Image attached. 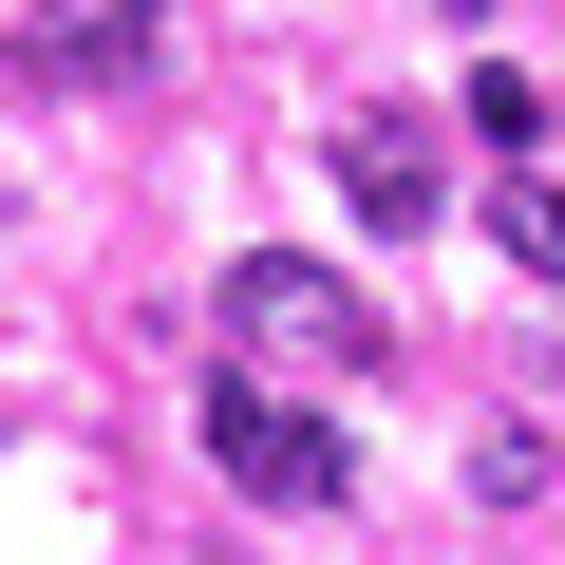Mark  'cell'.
Returning <instances> with one entry per match:
<instances>
[{"label": "cell", "instance_id": "5b68a950", "mask_svg": "<svg viewBox=\"0 0 565 565\" xmlns=\"http://www.w3.org/2000/svg\"><path fill=\"white\" fill-rule=\"evenodd\" d=\"M490 245H509L527 282H565V189H546V170H509V189H490Z\"/></svg>", "mask_w": 565, "mask_h": 565}, {"label": "cell", "instance_id": "3957f363", "mask_svg": "<svg viewBox=\"0 0 565 565\" xmlns=\"http://www.w3.org/2000/svg\"><path fill=\"white\" fill-rule=\"evenodd\" d=\"M340 189H359V226H434V132L415 114H359L340 132Z\"/></svg>", "mask_w": 565, "mask_h": 565}, {"label": "cell", "instance_id": "277c9868", "mask_svg": "<svg viewBox=\"0 0 565 565\" xmlns=\"http://www.w3.org/2000/svg\"><path fill=\"white\" fill-rule=\"evenodd\" d=\"M132 57H151V0H76V20L20 39V76H132Z\"/></svg>", "mask_w": 565, "mask_h": 565}, {"label": "cell", "instance_id": "7a4b0ae2", "mask_svg": "<svg viewBox=\"0 0 565 565\" xmlns=\"http://www.w3.org/2000/svg\"><path fill=\"white\" fill-rule=\"evenodd\" d=\"M226 340L245 359H377V302H359L340 264H282L264 245V264H226Z\"/></svg>", "mask_w": 565, "mask_h": 565}, {"label": "cell", "instance_id": "6da1fadb", "mask_svg": "<svg viewBox=\"0 0 565 565\" xmlns=\"http://www.w3.org/2000/svg\"><path fill=\"white\" fill-rule=\"evenodd\" d=\"M207 471H226L245 509H340V490H359V452L282 396V377H207Z\"/></svg>", "mask_w": 565, "mask_h": 565}]
</instances>
